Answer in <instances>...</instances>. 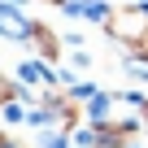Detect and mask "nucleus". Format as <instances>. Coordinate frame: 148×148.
<instances>
[{
    "instance_id": "nucleus-2",
    "label": "nucleus",
    "mask_w": 148,
    "mask_h": 148,
    "mask_svg": "<svg viewBox=\"0 0 148 148\" xmlns=\"http://www.w3.org/2000/svg\"><path fill=\"white\" fill-rule=\"evenodd\" d=\"M135 48H139V57H144V61H148V35H144V39H139V44H135Z\"/></svg>"
},
{
    "instance_id": "nucleus-1",
    "label": "nucleus",
    "mask_w": 148,
    "mask_h": 148,
    "mask_svg": "<svg viewBox=\"0 0 148 148\" xmlns=\"http://www.w3.org/2000/svg\"><path fill=\"white\" fill-rule=\"evenodd\" d=\"M109 35L113 39H126V44H139L144 35H148V5H122V9H113L109 13Z\"/></svg>"
}]
</instances>
